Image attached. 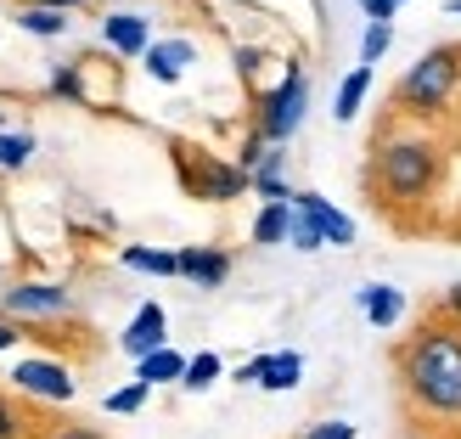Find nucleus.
Segmentation results:
<instances>
[{
    "label": "nucleus",
    "mask_w": 461,
    "mask_h": 439,
    "mask_svg": "<svg viewBox=\"0 0 461 439\" xmlns=\"http://www.w3.org/2000/svg\"><path fill=\"white\" fill-rule=\"evenodd\" d=\"M394 378L417 417L456 423L461 417V333L450 321L428 316L411 338L394 343Z\"/></svg>",
    "instance_id": "obj_1"
},
{
    "label": "nucleus",
    "mask_w": 461,
    "mask_h": 439,
    "mask_svg": "<svg viewBox=\"0 0 461 439\" xmlns=\"http://www.w3.org/2000/svg\"><path fill=\"white\" fill-rule=\"evenodd\" d=\"M439 142L422 130H400V135H383V142L372 147V187L383 203H400V209H411V203L433 197V187H439Z\"/></svg>",
    "instance_id": "obj_2"
},
{
    "label": "nucleus",
    "mask_w": 461,
    "mask_h": 439,
    "mask_svg": "<svg viewBox=\"0 0 461 439\" xmlns=\"http://www.w3.org/2000/svg\"><path fill=\"white\" fill-rule=\"evenodd\" d=\"M456 90H461V45H433L400 74L394 107L405 119H439V113H450Z\"/></svg>",
    "instance_id": "obj_3"
},
{
    "label": "nucleus",
    "mask_w": 461,
    "mask_h": 439,
    "mask_svg": "<svg viewBox=\"0 0 461 439\" xmlns=\"http://www.w3.org/2000/svg\"><path fill=\"white\" fill-rule=\"evenodd\" d=\"M304 113H310V79H304V68L293 62L287 74H282V85L259 96V113H253V130H259L270 147H287L293 135H298V124H304Z\"/></svg>",
    "instance_id": "obj_4"
},
{
    "label": "nucleus",
    "mask_w": 461,
    "mask_h": 439,
    "mask_svg": "<svg viewBox=\"0 0 461 439\" xmlns=\"http://www.w3.org/2000/svg\"><path fill=\"white\" fill-rule=\"evenodd\" d=\"M0 316L17 321V327L62 321V316H74V288L40 282V276H23V282H6V293H0Z\"/></svg>",
    "instance_id": "obj_5"
},
{
    "label": "nucleus",
    "mask_w": 461,
    "mask_h": 439,
    "mask_svg": "<svg viewBox=\"0 0 461 439\" xmlns=\"http://www.w3.org/2000/svg\"><path fill=\"white\" fill-rule=\"evenodd\" d=\"M175 164H180V180H186V192L203 197V203H230V197L253 192V180H248L237 164L214 158V152H186V147H180V152H175Z\"/></svg>",
    "instance_id": "obj_6"
},
{
    "label": "nucleus",
    "mask_w": 461,
    "mask_h": 439,
    "mask_svg": "<svg viewBox=\"0 0 461 439\" xmlns=\"http://www.w3.org/2000/svg\"><path fill=\"white\" fill-rule=\"evenodd\" d=\"M12 389L29 395V400H45V406H68L79 395V378L68 372L62 361H51V355H23L12 366Z\"/></svg>",
    "instance_id": "obj_7"
},
{
    "label": "nucleus",
    "mask_w": 461,
    "mask_h": 439,
    "mask_svg": "<svg viewBox=\"0 0 461 439\" xmlns=\"http://www.w3.org/2000/svg\"><path fill=\"white\" fill-rule=\"evenodd\" d=\"M119 350L130 361H147L158 350H169V316H164V305H141V310H135L130 327L119 333Z\"/></svg>",
    "instance_id": "obj_8"
},
{
    "label": "nucleus",
    "mask_w": 461,
    "mask_h": 439,
    "mask_svg": "<svg viewBox=\"0 0 461 439\" xmlns=\"http://www.w3.org/2000/svg\"><path fill=\"white\" fill-rule=\"evenodd\" d=\"M293 209L304 215L321 237H327V248H349V242H355V220L343 215V209H332L321 192H293Z\"/></svg>",
    "instance_id": "obj_9"
},
{
    "label": "nucleus",
    "mask_w": 461,
    "mask_h": 439,
    "mask_svg": "<svg viewBox=\"0 0 461 439\" xmlns=\"http://www.w3.org/2000/svg\"><path fill=\"white\" fill-rule=\"evenodd\" d=\"M102 45L119 57H147L152 51V23L141 12H107L102 17Z\"/></svg>",
    "instance_id": "obj_10"
},
{
    "label": "nucleus",
    "mask_w": 461,
    "mask_h": 439,
    "mask_svg": "<svg viewBox=\"0 0 461 439\" xmlns=\"http://www.w3.org/2000/svg\"><path fill=\"white\" fill-rule=\"evenodd\" d=\"M180 276L197 282V288H225L230 253L225 248H209V242H192V248H180Z\"/></svg>",
    "instance_id": "obj_11"
},
{
    "label": "nucleus",
    "mask_w": 461,
    "mask_h": 439,
    "mask_svg": "<svg viewBox=\"0 0 461 439\" xmlns=\"http://www.w3.org/2000/svg\"><path fill=\"white\" fill-rule=\"evenodd\" d=\"M360 316L372 321L377 333H394V327H400V316H405V293H400V288H388V282L360 288Z\"/></svg>",
    "instance_id": "obj_12"
},
{
    "label": "nucleus",
    "mask_w": 461,
    "mask_h": 439,
    "mask_svg": "<svg viewBox=\"0 0 461 439\" xmlns=\"http://www.w3.org/2000/svg\"><path fill=\"white\" fill-rule=\"evenodd\" d=\"M197 57V45L192 40H152V51L141 57L147 62V74L158 79V85H175L180 74H186V62Z\"/></svg>",
    "instance_id": "obj_13"
},
{
    "label": "nucleus",
    "mask_w": 461,
    "mask_h": 439,
    "mask_svg": "<svg viewBox=\"0 0 461 439\" xmlns=\"http://www.w3.org/2000/svg\"><path fill=\"white\" fill-rule=\"evenodd\" d=\"M265 372H259V389H270V395H287V389H298V378H304V355L298 350H276V355H259Z\"/></svg>",
    "instance_id": "obj_14"
},
{
    "label": "nucleus",
    "mask_w": 461,
    "mask_h": 439,
    "mask_svg": "<svg viewBox=\"0 0 461 439\" xmlns=\"http://www.w3.org/2000/svg\"><path fill=\"white\" fill-rule=\"evenodd\" d=\"M186 361H192V355H180V350H158V355H147V361H135V383H147V389L180 383V378H186Z\"/></svg>",
    "instance_id": "obj_15"
},
{
    "label": "nucleus",
    "mask_w": 461,
    "mask_h": 439,
    "mask_svg": "<svg viewBox=\"0 0 461 439\" xmlns=\"http://www.w3.org/2000/svg\"><path fill=\"white\" fill-rule=\"evenodd\" d=\"M119 265L124 270H141V276H180V253L169 248H141V242H130L119 253Z\"/></svg>",
    "instance_id": "obj_16"
},
{
    "label": "nucleus",
    "mask_w": 461,
    "mask_h": 439,
    "mask_svg": "<svg viewBox=\"0 0 461 439\" xmlns=\"http://www.w3.org/2000/svg\"><path fill=\"white\" fill-rule=\"evenodd\" d=\"M366 90H372V68H355V74H343L338 96H332V119H338V124H355V119H360Z\"/></svg>",
    "instance_id": "obj_17"
},
{
    "label": "nucleus",
    "mask_w": 461,
    "mask_h": 439,
    "mask_svg": "<svg viewBox=\"0 0 461 439\" xmlns=\"http://www.w3.org/2000/svg\"><path fill=\"white\" fill-rule=\"evenodd\" d=\"M293 237V203H265L259 215H253V242L259 248H276Z\"/></svg>",
    "instance_id": "obj_18"
},
{
    "label": "nucleus",
    "mask_w": 461,
    "mask_h": 439,
    "mask_svg": "<svg viewBox=\"0 0 461 439\" xmlns=\"http://www.w3.org/2000/svg\"><path fill=\"white\" fill-rule=\"evenodd\" d=\"M17 29L23 34H40V40H57V34H68V12H51V6H23L17 12Z\"/></svg>",
    "instance_id": "obj_19"
},
{
    "label": "nucleus",
    "mask_w": 461,
    "mask_h": 439,
    "mask_svg": "<svg viewBox=\"0 0 461 439\" xmlns=\"http://www.w3.org/2000/svg\"><path fill=\"white\" fill-rule=\"evenodd\" d=\"M220 372H225V361H220L214 350H203V355H192V361H186V378H180V389L203 395V389H214V383H220Z\"/></svg>",
    "instance_id": "obj_20"
},
{
    "label": "nucleus",
    "mask_w": 461,
    "mask_h": 439,
    "mask_svg": "<svg viewBox=\"0 0 461 439\" xmlns=\"http://www.w3.org/2000/svg\"><path fill=\"white\" fill-rule=\"evenodd\" d=\"M388 51H394V23H366V34H360V68H377Z\"/></svg>",
    "instance_id": "obj_21"
},
{
    "label": "nucleus",
    "mask_w": 461,
    "mask_h": 439,
    "mask_svg": "<svg viewBox=\"0 0 461 439\" xmlns=\"http://www.w3.org/2000/svg\"><path fill=\"white\" fill-rule=\"evenodd\" d=\"M0 439H34V417L0 389Z\"/></svg>",
    "instance_id": "obj_22"
},
{
    "label": "nucleus",
    "mask_w": 461,
    "mask_h": 439,
    "mask_svg": "<svg viewBox=\"0 0 461 439\" xmlns=\"http://www.w3.org/2000/svg\"><path fill=\"white\" fill-rule=\"evenodd\" d=\"M29 158H34V135L29 130H6L0 135V169H29Z\"/></svg>",
    "instance_id": "obj_23"
},
{
    "label": "nucleus",
    "mask_w": 461,
    "mask_h": 439,
    "mask_svg": "<svg viewBox=\"0 0 461 439\" xmlns=\"http://www.w3.org/2000/svg\"><path fill=\"white\" fill-rule=\"evenodd\" d=\"M147 395H152L147 383H124V389H113L102 406L113 411V417H130V411H141V406H147Z\"/></svg>",
    "instance_id": "obj_24"
},
{
    "label": "nucleus",
    "mask_w": 461,
    "mask_h": 439,
    "mask_svg": "<svg viewBox=\"0 0 461 439\" xmlns=\"http://www.w3.org/2000/svg\"><path fill=\"white\" fill-rule=\"evenodd\" d=\"M51 96L85 102V74H79V62H68V68H57V74H51Z\"/></svg>",
    "instance_id": "obj_25"
},
{
    "label": "nucleus",
    "mask_w": 461,
    "mask_h": 439,
    "mask_svg": "<svg viewBox=\"0 0 461 439\" xmlns=\"http://www.w3.org/2000/svg\"><path fill=\"white\" fill-rule=\"evenodd\" d=\"M265 152H270V142H265L259 130H248V135H242V147H237V169H242V175H253V169L265 164Z\"/></svg>",
    "instance_id": "obj_26"
},
{
    "label": "nucleus",
    "mask_w": 461,
    "mask_h": 439,
    "mask_svg": "<svg viewBox=\"0 0 461 439\" xmlns=\"http://www.w3.org/2000/svg\"><path fill=\"white\" fill-rule=\"evenodd\" d=\"M287 242H293L298 253H321V248H327V237H321V231H315L304 215H298V209H293V237H287Z\"/></svg>",
    "instance_id": "obj_27"
},
{
    "label": "nucleus",
    "mask_w": 461,
    "mask_h": 439,
    "mask_svg": "<svg viewBox=\"0 0 461 439\" xmlns=\"http://www.w3.org/2000/svg\"><path fill=\"white\" fill-rule=\"evenodd\" d=\"M34 439H107V434L90 423H51V428H34Z\"/></svg>",
    "instance_id": "obj_28"
},
{
    "label": "nucleus",
    "mask_w": 461,
    "mask_h": 439,
    "mask_svg": "<svg viewBox=\"0 0 461 439\" xmlns=\"http://www.w3.org/2000/svg\"><path fill=\"white\" fill-rule=\"evenodd\" d=\"M253 197H265V203H293V187L282 175H253Z\"/></svg>",
    "instance_id": "obj_29"
},
{
    "label": "nucleus",
    "mask_w": 461,
    "mask_h": 439,
    "mask_svg": "<svg viewBox=\"0 0 461 439\" xmlns=\"http://www.w3.org/2000/svg\"><path fill=\"white\" fill-rule=\"evenodd\" d=\"M298 439H355V423H343V417H327V423H315L304 428Z\"/></svg>",
    "instance_id": "obj_30"
},
{
    "label": "nucleus",
    "mask_w": 461,
    "mask_h": 439,
    "mask_svg": "<svg viewBox=\"0 0 461 439\" xmlns=\"http://www.w3.org/2000/svg\"><path fill=\"white\" fill-rule=\"evenodd\" d=\"M433 316H439V321H450V327L461 333V282H450V288L439 293V310H433Z\"/></svg>",
    "instance_id": "obj_31"
},
{
    "label": "nucleus",
    "mask_w": 461,
    "mask_h": 439,
    "mask_svg": "<svg viewBox=\"0 0 461 439\" xmlns=\"http://www.w3.org/2000/svg\"><path fill=\"white\" fill-rule=\"evenodd\" d=\"M360 12L372 17V23H394L400 17V0H360Z\"/></svg>",
    "instance_id": "obj_32"
},
{
    "label": "nucleus",
    "mask_w": 461,
    "mask_h": 439,
    "mask_svg": "<svg viewBox=\"0 0 461 439\" xmlns=\"http://www.w3.org/2000/svg\"><path fill=\"white\" fill-rule=\"evenodd\" d=\"M17 338H23V327H17V321H6V316H0V355H6V350H17Z\"/></svg>",
    "instance_id": "obj_33"
},
{
    "label": "nucleus",
    "mask_w": 461,
    "mask_h": 439,
    "mask_svg": "<svg viewBox=\"0 0 461 439\" xmlns=\"http://www.w3.org/2000/svg\"><path fill=\"white\" fill-rule=\"evenodd\" d=\"M259 372H265V361H259V355H253L248 366H237V383H259Z\"/></svg>",
    "instance_id": "obj_34"
},
{
    "label": "nucleus",
    "mask_w": 461,
    "mask_h": 439,
    "mask_svg": "<svg viewBox=\"0 0 461 439\" xmlns=\"http://www.w3.org/2000/svg\"><path fill=\"white\" fill-rule=\"evenodd\" d=\"M253 68H259V51H253V45H242V51H237V74H253Z\"/></svg>",
    "instance_id": "obj_35"
},
{
    "label": "nucleus",
    "mask_w": 461,
    "mask_h": 439,
    "mask_svg": "<svg viewBox=\"0 0 461 439\" xmlns=\"http://www.w3.org/2000/svg\"><path fill=\"white\" fill-rule=\"evenodd\" d=\"M34 6H51V12H74V6H90V0H34Z\"/></svg>",
    "instance_id": "obj_36"
},
{
    "label": "nucleus",
    "mask_w": 461,
    "mask_h": 439,
    "mask_svg": "<svg viewBox=\"0 0 461 439\" xmlns=\"http://www.w3.org/2000/svg\"><path fill=\"white\" fill-rule=\"evenodd\" d=\"M445 12H450V17H461V0H445Z\"/></svg>",
    "instance_id": "obj_37"
},
{
    "label": "nucleus",
    "mask_w": 461,
    "mask_h": 439,
    "mask_svg": "<svg viewBox=\"0 0 461 439\" xmlns=\"http://www.w3.org/2000/svg\"><path fill=\"white\" fill-rule=\"evenodd\" d=\"M405 439H433V434H405Z\"/></svg>",
    "instance_id": "obj_38"
},
{
    "label": "nucleus",
    "mask_w": 461,
    "mask_h": 439,
    "mask_svg": "<svg viewBox=\"0 0 461 439\" xmlns=\"http://www.w3.org/2000/svg\"><path fill=\"white\" fill-rule=\"evenodd\" d=\"M0 293H6V276H0Z\"/></svg>",
    "instance_id": "obj_39"
},
{
    "label": "nucleus",
    "mask_w": 461,
    "mask_h": 439,
    "mask_svg": "<svg viewBox=\"0 0 461 439\" xmlns=\"http://www.w3.org/2000/svg\"><path fill=\"white\" fill-rule=\"evenodd\" d=\"M400 6H405V0H400Z\"/></svg>",
    "instance_id": "obj_40"
}]
</instances>
